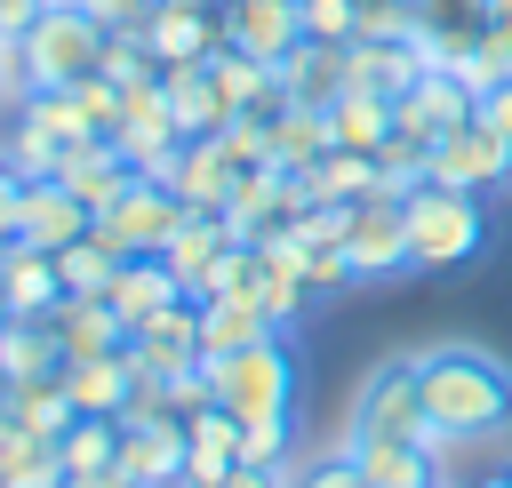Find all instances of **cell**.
<instances>
[{
    "mask_svg": "<svg viewBox=\"0 0 512 488\" xmlns=\"http://www.w3.org/2000/svg\"><path fill=\"white\" fill-rule=\"evenodd\" d=\"M176 224H184V200L160 184V176H136L112 208H96V240L112 248V256H160L168 240H176Z\"/></svg>",
    "mask_w": 512,
    "mask_h": 488,
    "instance_id": "6",
    "label": "cell"
},
{
    "mask_svg": "<svg viewBox=\"0 0 512 488\" xmlns=\"http://www.w3.org/2000/svg\"><path fill=\"white\" fill-rule=\"evenodd\" d=\"M64 392H72L80 416H120L128 392H136V360H128V344L104 352V360H64Z\"/></svg>",
    "mask_w": 512,
    "mask_h": 488,
    "instance_id": "25",
    "label": "cell"
},
{
    "mask_svg": "<svg viewBox=\"0 0 512 488\" xmlns=\"http://www.w3.org/2000/svg\"><path fill=\"white\" fill-rule=\"evenodd\" d=\"M208 488H288V472H256V464H232L224 480H208Z\"/></svg>",
    "mask_w": 512,
    "mask_h": 488,
    "instance_id": "46",
    "label": "cell"
},
{
    "mask_svg": "<svg viewBox=\"0 0 512 488\" xmlns=\"http://www.w3.org/2000/svg\"><path fill=\"white\" fill-rule=\"evenodd\" d=\"M288 440H296L288 416H248V424H240V464H256V472H288Z\"/></svg>",
    "mask_w": 512,
    "mask_h": 488,
    "instance_id": "37",
    "label": "cell"
},
{
    "mask_svg": "<svg viewBox=\"0 0 512 488\" xmlns=\"http://www.w3.org/2000/svg\"><path fill=\"white\" fill-rule=\"evenodd\" d=\"M112 488H128V480H112Z\"/></svg>",
    "mask_w": 512,
    "mask_h": 488,
    "instance_id": "54",
    "label": "cell"
},
{
    "mask_svg": "<svg viewBox=\"0 0 512 488\" xmlns=\"http://www.w3.org/2000/svg\"><path fill=\"white\" fill-rule=\"evenodd\" d=\"M480 488H512V472H504V480H480Z\"/></svg>",
    "mask_w": 512,
    "mask_h": 488,
    "instance_id": "49",
    "label": "cell"
},
{
    "mask_svg": "<svg viewBox=\"0 0 512 488\" xmlns=\"http://www.w3.org/2000/svg\"><path fill=\"white\" fill-rule=\"evenodd\" d=\"M8 416H16L24 432H40V440H64V432L80 424V408H72V392H64V368H56V376L8 384Z\"/></svg>",
    "mask_w": 512,
    "mask_h": 488,
    "instance_id": "31",
    "label": "cell"
},
{
    "mask_svg": "<svg viewBox=\"0 0 512 488\" xmlns=\"http://www.w3.org/2000/svg\"><path fill=\"white\" fill-rule=\"evenodd\" d=\"M48 328H56L64 360H104V352H120V344H128V320H120L104 296H64V304L48 312Z\"/></svg>",
    "mask_w": 512,
    "mask_h": 488,
    "instance_id": "21",
    "label": "cell"
},
{
    "mask_svg": "<svg viewBox=\"0 0 512 488\" xmlns=\"http://www.w3.org/2000/svg\"><path fill=\"white\" fill-rule=\"evenodd\" d=\"M264 336H280L272 328V312L256 304V296H200V352L216 360V352H248V344H264Z\"/></svg>",
    "mask_w": 512,
    "mask_h": 488,
    "instance_id": "26",
    "label": "cell"
},
{
    "mask_svg": "<svg viewBox=\"0 0 512 488\" xmlns=\"http://www.w3.org/2000/svg\"><path fill=\"white\" fill-rule=\"evenodd\" d=\"M232 248V224L224 216H200V208H184V224H176V240L160 248V264L184 280V296H200V280H208V264Z\"/></svg>",
    "mask_w": 512,
    "mask_h": 488,
    "instance_id": "30",
    "label": "cell"
},
{
    "mask_svg": "<svg viewBox=\"0 0 512 488\" xmlns=\"http://www.w3.org/2000/svg\"><path fill=\"white\" fill-rule=\"evenodd\" d=\"M160 184H168L184 208H200V216H224V208H232V192H240V168H232V152H224L216 136H192Z\"/></svg>",
    "mask_w": 512,
    "mask_h": 488,
    "instance_id": "13",
    "label": "cell"
},
{
    "mask_svg": "<svg viewBox=\"0 0 512 488\" xmlns=\"http://www.w3.org/2000/svg\"><path fill=\"white\" fill-rule=\"evenodd\" d=\"M64 480H72V472H64V440L24 432V440L0 448V488H64Z\"/></svg>",
    "mask_w": 512,
    "mask_h": 488,
    "instance_id": "35",
    "label": "cell"
},
{
    "mask_svg": "<svg viewBox=\"0 0 512 488\" xmlns=\"http://www.w3.org/2000/svg\"><path fill=\"white\" fill-rule=\"evenodd\" d=\"M88 224H96V208H80L56 176H24V208H16V240H24V248L64 256L72 240H88Z\"/></svg>",
    "mask_w": 512,
    "mask_h": 488,
    "instance_id": "10",
    "label": "cell"
},
{
    "mask_svg": "<svg viewBox=\"0 0 512 488\" xmlns=\"http://www.w3.org/2000/svg\"><path fill=\"white\" fill-rule=\"evenodd\" d=\"M344 448H352L368 488H440V456L424 440H352L344 432Z\"/></svg>",
    "mask_w": 512,
    "mask_h": 488,
    "instance_id": "23",
    "label": "cell"
},
{
    "mask_svg": "<svg viewBox=\"0 0 512 488\" xmlns=\"http://www.w3.org/2000/svg\"><path fill=\"white\" fill-rule=\"evenodd\" d=\"M8 320H16V312H8V296H0V328H8Z\"/></svg>",
    "mask_w": 512,
    "mask_h": 488,
    "instance_id": "50",
    "label": "cell"
},
{
    "mask_svg": "<svg viewBox=\"0 0 512 488\" xmlns=\"http://www.w3.org/2000/svg\"><path fill=\"white\" fill-rule=\"evenodd\" d=\"M64 472L72 480H112L120 472V416H80L64 432Z\"/></svg>",
    "mask_w": 512,
    "mask_h": 488,
    "instance_id": "33",
    "label": "cell"
},
{
    "mask_svg": "<svg viewBox=\"0 0 512 488\" xmlns=\"http://www.w3.org/2000/svg\"><path fill=\"white\" fill-rule=\"evenodd\" d=\"M208 392L216 408H232L240 424L248 416H288L296 408V352H288V328L248 344V352H216L208 360Z\"/></svg>",
    "mask_w": 512,
    "mask_h": 488,
    "instance_id": "3",
    "label": "cell"
},
{
    "mask_svg": "<svg viewBox=\"0 0 512 488\" xmlns=\"http://www.w3.org/2000/svg\"><path fill=\"white\" fill-rule=\"evenodd\" d=\"M16 208H24V176L0 160V240H16Z\"/></svg>",
    "mask_w": 512,
    "mask_h": 488,
    "instance_id": "45",
    "label": "cell"
},
{
    "mask_svg": "<svg viewBox=\"0 0 512 488\" xmlns=\"http://www.w3.org/2000/svg\"><path fill=\"white\" fill-rule=\"evenodd\" d=\"M144 48L160 56V72L168 64H208L224 48V8H176V0H160L152 24H144Z\"/></svg>",
    "mask_w": 512,
    "mask_h": 488,
    "instance_id": "14",
    "label": "cell"
},
{
    "mask_svg": "<svg viewBox=\"0 0 512 488\" xmlns=\"http://www.w3.org/2000/svg\"><path fill=\"white\" fill-rule=\"evenodd\" d=\"M160 96H168L184 144H192V136H216V128L232 120V104H224V88H216L208 64H168V72H160Z\"/></svg>",
    "mask_w": 512,
    "mask_h": 488,
    "instance_id": "24",
    "label": "cell"
},
{
    "mask_svg": "<svg viewBox=\"0 0 512 488\" xmlns=\"http://www.w3.org/2000/svg\"><path fill=\"white\" fill-rule=\"evenodd\" d=\"M416 384H424V416H432L440 456L456 440L512 432V360H496L480 344H432V352H416Z\"/></svg>",
    "mask_w": 512,
    "mask_h": 488,
    "instance_id": "1",
    "label": "cell"
},
{
    "mask_svg": "<svg viewBox=\"0 0 512 488\" xmlns=\"http://www.w3.org/2000/svg\"><path fill=\"white\" fill-rule=\"evenodd\" d=\"M328 136L344 144V152H384L392 136H400V120H392V96H368V88H344L336 104H328Z\"/></svg>",
    "mask_w": 512,
    "mask_h": 488,
    "instance_id": "28",
    "label": "cell"
},
{
    "mask_svg": "<svg viewBox=\"0 0 512 488\" xmlns=\"http://www.w3.org/2000/svg\"><path fill=\"white\" fill-rule=\"evenodd\" d=\"M120 480L128 488H184V416L120 424Z\"/></svg>",
    "mask_w": 512,
    "mask_h": 488,
    "instance_id": "12",
    "label": "cell"
},
{
    "mask_svg": "<svg viewBox=\"0 0 512 488\" xmlns=\"http://www.w3.org/2000/svg\"><path fill=\"white\" fill-rule=\"evenodd\" d=\"M344 256H352V280L408 272V216H400V200H360L352 232H344Z\"/></svg>",
    "mask_w": 512,
    "mask_h": 488,
    "instance_id": "11",
    "label": "cell"
},
{
    "mask_svg": "<svg viewBox=\"0 0 512 488\" xmlns=\"http://www.w3.org/2000/svg\"><path fill=\"white\" fill-rule=\"evenodd\" d=\"M480 120L512 144V80H496V88H480Z\"/></svg>",
    "mask_w": 512,
    "mask_h": 488,
    "instance_id": "43",
    "label": "cell"
},
{
    "mask_svg": "<svg viewBox=\"0 0 512 488\" xmlns=\"http://www.w3.org/2000/svg\"><path fill=\"white\" fill-rule=\"evenodd\" d=\"M0 368H8V384H24V376H56V368H64L56 328H48V320H8V328H0Z\"/></svg>",
    "mask_w": 512,
    "mask_h": 488,
    "instance_id": "34",
    "label": "cell"
},
{
    "mask_svg": "<svg viewBox=\"0 0 512 488\" xmlns=\"http://www.w3.org/2000/svg\"><path fill=\"white\" fill-rule=\"evenodd\" d=\"M0 296H8V312H16V320H48V312L64 304V272H56V256L16 240V248L0 256Z\"/></svg>",
    "mask_w": 512,
    "mask_h": 488,
    "instance_id": "19",
    "label": "cell"
},
{
    "mask_svg": "<svg viewBox=\"0 0 512 488\" xmlns=\"http://www.w3.org/2000/svg\"><path fill=\"white\" fill-rule=\"evenodd\" d=\"M224 40L264 56V64H280L304 40V16H296V0H224Z\"/></svg>",
    "mask_w": 512,
    "mask_h": 488,
    "instance_id": "17",
    "label": "cell"
},
{
    "mask_svg": "<svg viewBox=\"0 0 512 488\" xmlns=\"http://www.w3.org/2000/svg\"><path fill=\"white\" fill-rule=\"evenodd\" d=\"M288 488H368V480H360L352 448H328V456H320V464H304V472H296Z\"/></svg>",
    "mask_w": 512,
    "mask_h": 488,
    "instance_id": "40",
    "label": "cell"
},
{
    "mask_svg": "<svg viewBox=\"0 0 512 488\" xmlns=\"http://www.w3.org/2000/svg\"><path fill=\"white\" fill-rule=\"evenodd\" d=\"M328 144H336V136H328V104H280V112H272V152H280V168H312Z\"/></svg>",
    "mask_w": 512,
    "mask_h": 488,
    "instance_id": "32",
    "label": "cell"
},
{
    "mask_svg": "<svg viewBox=\"0 0 512 488\" xmlns=\"http://www.w3.org/2000/svg\"><path fill=\"white\" fill-rule=\"evenodd\" d=\"M352 440H424V448H432L416 352H408V360H384V368L360 384V400H352ZM432 456H440V448H432Z\"/></svg>",
    "mask_w": 512,
    "mask_h": 488,
    "instance_id": "5",
    "label": "cell"
},
{
    "mask_svg": "<svg viewBox=\"0 0 512 488\" xmlns=\"http://www.w3.org/2000/svg\"><path fill=\"white\" fill-rule=\"evenodd\" d=\"M304 176V200H328V208H360V200H376V160L368 152H344V144H328L312 168H296Z\"/></svg>",
    "mask_w": 512,
    "mask_h": 488,
    "instance_id": "29",
    "label": "cell"
},
{
    "mask_svg": "<svg viewBox=\"0 0 512 488\" xmlns=\"http://www.w3.org/2000/svg\"><path fill=\"white\" fill-rule=\"evenodd\" d=\"M0 400H8V368H0Z\"/></svg>",
    "mask_w": 512,
    "mask_h": 488,
    "instance_id": "52",
    "label": "cell"
},
{
    "mask_svg": "<svg viewBox=\"0 0 512 488\" xmlns=\"http://www.w3.org/2000/svg\"><path fill=\"white\" fill-rule=\"evenodd\" d=\"M48 8H80V0H48Z\"/></svg>",
    "mask_w": 512,
    "mask_h": 488,
    "instance_id": "51",
    "label": "cell"
},
{
    "mask_svg": "<svg viewBox=\"0 0 512 488\" xmlns=\"http://www.w3.org/2000/svg\"><path fill=\"white\" fill-rule=\"evenodd\" d=\"M296 16H304V40H360V0H296Z\"/></svg>",
    "mask_w": 512,
    "mask_h": 488,
    "instance_id": "39",
    "label": "cell"
},
{
    "mask_svg": "<svg viewBox=\"0 0 512 488\" xmlns=\"http://www.w3.org/2000/svg\"><path fill=\"white\" fill-rule=\"evenodd\" d=\"M176 296H184V280H176L160 256H120V272H112V288H104V304L128 320V336H136L152 312H168Z\"/></svg>",
    "mask_w": 512,
    "mask_h": 488,
    "instance_id": "20",
    "label": "cell"
},
{
    "mask_svg": "<svg viewBox=\"0 0 512 488\" xmlns=\"http://www.w3.org/2000/svg\"><path fill=\"white\" fill-rule=\"evenodd\" d=\"M400 216H408V264H424V272L464 264L488 240V192H464V184H440V176H424L400 200Z\"/></svg>",
    "mask_w": 512,
    "mask_h": 488,
    "instance_id": "2",
    "label": "cell"
},
{
    "mask_svg": "<svg viewBox=\"0 0 512 488\" xmlns=\"http://www.w3.org/2000/svg\"><path fill=\"white\" fill-rule=\"evenodd\" d=\"M56 272H64V296H104V288H112V272H120V256L88 232V240H72V248L56 256Z\"/></svg>",
    "mask_w": 512,
    "mask_h": 488,
    "instance_id": "36",
    "label": "cell"
},
{
    "mask_svg": "<svg viewBox=\"0 0 512 488\" xmlns=\"http://www.w3.org/2000/svg\"><path fill=\"white\" fill-rule=\"evenodd\" d=\"M40 8H48V0H0V40H24V32L40 24Z\"/></svg>",
    "mask_w": 512,
    "mask_h": 488,
    "instance_id": "44",
    "label": "cell"
},
{
    "mask_svg": "<svg viewBox=\"0 0 512 488\" xmlns=\"http://www.w3.org/2000/svg\"><path fill=\"white\" fill-rule=\"evenodd\" d=\"M304 280H312V296H328V288L352 280V256L344 248H304Z\"/></svg>",
    "mask_w": 512,
    "mask_h": 488,
    "instance_id": "42",
    "label": "cell"
},
{
    "mask_svg": "<svg viewBox=\"0 0 512 488\" xmlns=\"http://www.w3.org/2000/svg\"><path fill=\"white\" fill-rule=\"evenodd\" d=\"M304 296H312V280H304L296 232H264V240H256V304L272 312V328H296Z\"/></svg>",
    "mask_w": 512,
    "mask_h": 488,
    "instance_id": "16",
    "label": "cell"
},
{
    "mask_svg": "<svg viewBox=\"0 0 512 488\" xmlns=\"http://www.w3.org/2000/svg\"><path fill=\"white\" fill-rule=\"evenodd\" d=\"M128 360L136 376H176V368H200V296H176L168 312H152L136 336H128Z\"/></svg>",
    "mask_w": 512,
    "mask_h": 488,
    "instance_id": "9",
    "label": "cell"
},
{
    "mask_svg": "<svg viewBox=\"0 0 512 488\" xmlns=\"http://www.w3.org/2000/svg\"><path fill=\"white\" fill-rule=\"evenodd\" d=\"M424 176H440V184H464V192H496V184H512V144L472 112L464 128H448L432 152H424Z\"/></svg>",
    "mask_w": 512,
    "mask_h": 488,
    "instance_id": "7",
    "label": "cell"
},
{
    "mask_svg": "<svg viewBox=\"0 0 512 488\" xmlns=\"http://www.w3.org/2000/svg\"><path fill=\"white\" fill-rule=\"evenodd\" d=\"M112 480H120V472H112ZM112 480H64V488H112Z\"/></svg>",
    "mask_w": 512,
    "mask_h": 488,
    "instance_id": "47",
    "label": "cell"
},
{
    "mask_svg": "<svg viewBox=\"0 0 512 488\" xmlns=\"http://www.w3.org/2000/svg\"><path fill=\"white\" fill-rule=\"evenodd\" d=\"M176 8H224V0H176Z\"/></svg>",
    "mask_w": 512,
    "mask_h": 488,
    "instance_id": "48",
    "label": "cell"
},
{
    "mask_svg": "<svg viewBox=\"0 0 512 488\" xmlns=\"http://www.w3.org/2000/svg\"><path fill=\"white\" fill-rule=\"evenodd\" d=\"M344 64H352V88H368V96H408L416 72H424L416 40H352Z\"/></svg>",
    "mask_w": 512,
    "mask_h": 488,
    "instance_id": "27",
    "label": "cell"
},
{
    "mask_svg": "<svg viewBox=\"0 0 512 488\" xmlns=\"http://www.w3.org/2000/svg\"><path fill=\"white\" fill-rule=\"evenodd\" d=\"M56 184H64L80 208H112V200L136 184V168H128V152H120L112 136H80V144H64V168H56Z\"/></svg>",
    "mask_w": 512,
    "mask_h": 488,
    "instance_id": "15",
    "label": "cell"
},
{
    "mask_svg": "<svg viewBox=\"0 0 512 488\" xmlns=\"http://www.w3.org/2000/svg\"><path fill=\"white\" fill-rule=\"evenodd\" d=\"M8 248H16V240H0V256H8Z\"/></svg>",
    "mask_w": 512,
    "mask_h": 488,
    "instance_id": "53",
    "label": "cell"
},
{
    "mask_svg": "<svg viewBox=\"0 0 512 488\" xmlns=\"http://www.w3.org/2000/svg\"><path fill=\"white\" fill-rule=\"evenodd\" d=\"M104 24L88 8H40V24L24 32V64H32V88H72L104 64Z\"/></svg>",
    "mask_w": 512,
    "mask_h": 488,
    "instance_id": "4",
    "label": "cell"
},
{
    "mask_svg": "<svg viewBox=\"0 0 512 488\" xmlns=\"http://www.w3.org/2000/svg\"><path fill=\"white\" fill-rule=\"evenodd\" d=\"M472 112H480V96H472L456 72H440V64H424V72H416V88H408V96H392L400 136H408V144H424V152H432L448 128H464Z\"/></svg>",
    "mask_w": 512,
    "mask_h": 488,
    "instance_id": "8",
    "label": "cell"
},
{
    "mask_svg": "<svg viewBox=\"0 0 512 488\" xmlns=\"http://www.w3.org/2000/svg\"><path fill=\"white\" fill-rule=\"evenodd\" d=\"M344 48H352V40H344ZM344 48H336V40H296V48L280 56V96H288V104H336V96L352 88Z\"/></svg>",
    "mask_w": 512,
    "mask_h": 488,
    "instance_id": "18",
    "label": "cell"
},
{
    "mask_svg": "<svg viewBox=\"0 0 512 488\" xmlns=\"http://www.w3.org/2000/svg\"><path fill=\"white\" fill-rule=\"evenodd\" d=\"M200 296H256V240H232V248L208 264Z\"/></svg>",
    "mask_w": 512,
    "mask_h": 488,
    "instance_id": "38",
    "label": "cell"
},
{
    "mask_svg": "<svg viewBox=\"0 0 512 488\" xmlns=\"http://www.w3.org/2000/svg\"><path fill=\"white\" fill-rule=\"evenodd\" d=\"M80 8H88V16L104 24V32H144L160 0H80Z\"/></svg>",
    "mask_w": 512,
    "mask_h": 488,
    "instance_id": "41",
    "label": "cell"
},
{
    "mask_svg": "<svg viewBox=\"0 0 512 488\" xmlns=\"http://www.w3.org/2000/svg\"><path fill=\"white\" fill-rule=\"evenodd\" d=\"M232 464H240V416L208 400L200 416H184V488H208Z\"/></svg>",
    "mask_w": 512,
    "mask_h": 488,
    "instance_id": "22",
    "label": "cell"
}]
</instances>
